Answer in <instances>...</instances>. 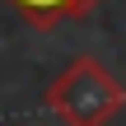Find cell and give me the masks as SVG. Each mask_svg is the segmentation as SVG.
Listing matches in <instances>:
<instances>
[{
    "mask_svg": "<svg viewBox=\"0 0 126 126\" xmlns=\"http://www.w3.org/2000/svg\"><path fill=\"white\" fill-rule=\"evenodd\" d=\"M47 108L61 117V126H108L126 108V84L103 61L75 56L47 89Z\"/></svg>",
    "mask_w": 126,
    "mask_h": 126,
    "instance_id": "obj_1",
    "label": "cell"
},
{
    "mask_svg": "<svg viewBox=\"0 0 126 126\" xmlns=\"http://www.w3.org/2000/svg\"><path fill=\"white\" fill-rule=\"evenodd\" d=\"M33 28H51V23H61V19H79V14H89L98 0H9Z\"/></svg>",
    "mask_w": 126,
    "mask_h": 126,
    "instance_id": "obj_2",
    "label": "cell"
}]
</instances>
